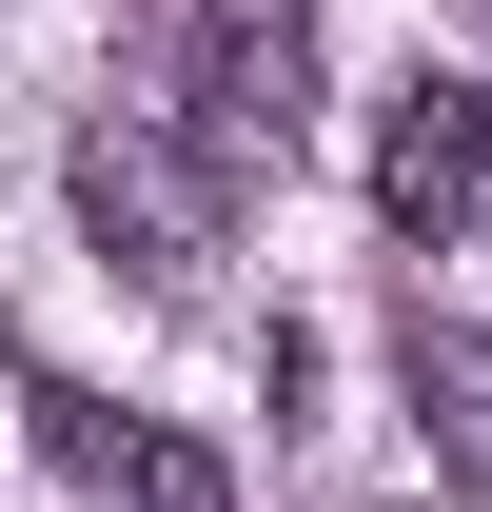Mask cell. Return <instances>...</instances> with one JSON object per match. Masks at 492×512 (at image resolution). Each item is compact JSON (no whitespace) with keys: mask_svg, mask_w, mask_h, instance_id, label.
Returning a JSON list of instances; mask_svg holds the SVG:
<instances>
[{"mask_svg":"<svg viewBox=\"0 0 492 512\" xmlns=\"http://www.w3.org/2000/svg\"><path fill=\"white\" fill-rule=\"evenodd\" d=\"M473 20H492V0H473Z\"/></svg>","mask_w":492,"mask_h":512,"instance_id":"obj_5","label":"cell"},{"mask_svg":"<svg viewBox=\"0 0 492 512\" xmlns=\"http://www.w3.org/2000/svg\"><path fill=\"white\" fill-rule=\"evenodd\" d=\"M40 434L99 512H237V453L217 434H158V414H99V394H40Z\"/></svg>","mask_w":492,"mask_h":512,"instance_id":"obj_4","label":"cell"},{"mask_svg":"<svg viewBox=\"0 0 492 512\" xmlns=\"http://www.w3.org/2000/svg\"><path fill=\"white\" fill-rule=\"evenodd\" d=\"M374 217L394 237H492V79H414L394 119H374Z\"/></svg>","mask_w":492,"mask_h":512,"instance_id":"obj_3","label":"cell"},{"mask_svg":"<svg viewBox=\"0 0 492 512\" xmlns=\"http://www.w3.org/2000/svg\"><path fill=\"white\" fill-rule=\"evenodd\" d=\"M158 79H178V138L217 158V178H237V158H296V138H315V20H296V0H197Z\"/></svg>","mask_w":492,"mask_h":512,"instance_id":"obj_1","label":"cell"},{"mask_svg":"<svg viewBox=\"0 0 492 512\" xmlns=\"http://www.w3.org/2000/svg\"><path fill=\"white\" fill-rule=\"evenodd\" d=\"M79 237L119 256L138 296H197V276H217V158H197L178 119H99L79 138Z\"/></svg>","mask_w":492,"mask_h":512,"instance_id":"obj_2","label":"cell"}]
</instances>
